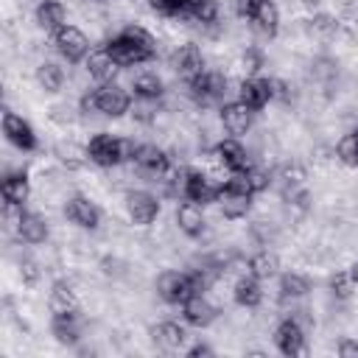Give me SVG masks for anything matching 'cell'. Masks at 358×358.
<instances>
[{"mask_svg":"<svg viewBox=\"0 0 358 358\" xmlns=\"http://www.w3.org/2000/svg\"><path fill=\"white\" fill-rule=\"evenodd\" d=\"M249 266H252V274L260 277V280H268L277 274L280 268V255L277 252H268V249H260L249 257Z\"/></svg>","mask_w":358,"mask_h":358,"instance_id":"obj_30","label":"cell"},{"mask_svg":"<svg viewBox=\"0 0 358 358\" xmlns=\"http://www.w3.org/2000/svg\"><path fill=\"white\" fill-rule=\"evenodd\" d=\"M238 101H243L249 109L260 112L268 106L271 101V87H268V78H260V76H249L238 84Z\"/></svg>","mask_w":358,"mask_h":358,"instance_id":"obj_14","label":"cell"},{"mask_svg":"<svg viewBox=\"0 0 358 358\" xmlns=\"http://www.w3.org/2000/svg\"><path fill=\"white\" fill-rule=\"evenodd\" d=\"M171 70L182 78V81H193L196 76L204 73V53L196 42H185L179 48L171 50Z\"/></svg>","mask_w":358,"mask_h":358,"instance_id":"obj_3","label":"cell"},{"mask_svg":"<svg viewBox=\"0 0 358 358\" xmlns=\"http://www.w3.org/2000/svg\"><path fill=\"white\" fill-rule=\"evenodd\" d=\"M215 151L221 154V159L227 162L229 171H246V168L252 165V154H249V148H246L238 137L221 140V143L215 145Z\"/></svg>","mask_w":358,"mask_h":358,"instance_id":"obj_25","label":"cell"},{"mask_svg":"<svg viewBox=\"0 0 358 358\" xmlns=\"http://www.w3.org/2000/svg\"><path fill=\"white\" fill-rule=\"evenodd\" d=\"M48 308H50V313H53V316H56V313H76V310H81V296H78L76 282H73V280H67V277L56 280V282H53V288H50Z\"/></svg>","mask_w":358,"mask_h":358,"instance_id":"obj_13","label":"cell"},{"mask_svg":"<svg viewBox=\"0 0 358 358\" xmlns=\"http://www.w3.org/2000/svg\"><path fill=\"white\" fill-rule=\"evenodd\" d=\"M187 355H213V347H207V344H193L190 350H187Z\"/></svg>","mask_w":358,"mask_h":358,"instance_id":"obj_39","label":"cell"},{"mask_svg":"<svg viewBox=\"0 0 358 358\" xmlns=\"http://www.w3.org/2000/svg\"><path fill=\"white\" fill-rule=\"evenodd\" d=\"M218 193H221V185H215V182H213L207 173H201V171H190L185 199H190V201H196V204H210V201L218 199Z\"/></svg>","mask_w":358,"mask_h":358,"instance_id":"obj_19","label":"cell"},{"mask_svg":"<svg viewBox=\"0 0 358 358\" xmlns=\"http://www.w3.org/2000/svg\"><path fill=\"white\" fill-rule=\"evenodd\" d=\"M64 17H67V8H64L62 0H42L36 6V25L42 31H53L56 34L59 28H64Z\"/></svg>","mask_w":358,"mask_h":358,"instance_id":"obj_26","label":"cell"},{"mask_svg":"<svg viewBox=\"0 0 358 358\" xmlns=\"http://www.w3.org/2000/svg\"><path fill=\"white\" fill-rule=\"evenodd\" d=\"M148 6L162 17H187L185 0H148Z\"/></svg>","mask_w":358,"mask_h":358,"instance_id":"obj_36","label":"cell"},{"mask_svg":"<svg viewBox=\"0 0 358 358\" xmlns=\"http://www.w3.org/2000/svg\"><path fill=\"white\" fill-rule=\"evenodd\" d=\"M173 218H176L179 232H185L187 238H201L204 229H207V215H204L201 204H196L190 199H185V204H179V210H176Z\"/></svg>","mask_w":358,"mask_h":358,"instance_id":"obj_15","label":"cell"},{"mask_svg":"<svg viewBox=\"0 0 358 358\" xmlns=\"http://www.w3.org/2000/svg\"><path fill=\"white\" fill-rule=\"evenodd\" d=\"M53 157H56L59 165L67 168V171H81V168L90 162L87 145H81V143H76V140H59V143L53 145Z\"/></svg>","mask_w":358,"mask_h":358,"instance_id":"obj_21","label":"cell"},{"mask_svg":"<svg viewBox=\"0 0 358 358\" xmlns=\"http://www.w3.org/2000/svg\"><path fill=\"white\" fill-rule=\"evenodd\" d=\"M50 330H53L56 341L76 347L81 341V336H84V316H81V310H76V313H56L53 322H50Z\"/></svg>","mask_w":358,"mask_h":358,"instance_id":"obj_16","label":"cell"},{"mask_svg":"<svg viewBox=\"0 0 358 358\" xmlns=\"http://www.w3.org/2000/svg\"><path fill=\"white\" fill-rule=\"evenodd\" d=\"M249 22L257 34L263 36H277L280 34V6L274 0H260L257 8L249 14Z\"/></svg>","mask_w":358,"mask_h":358,"instance_id":"obj_18","label":"cell"},{"mask_svg":"<svg viewBox=\"0 0 358 358\" xmlns=\"http://www.w3.org/2000/svg\"><path fill=\"white\" fill-rule=\"evenodd\" d=\"M185 3H187V14L196 17L199 22H215L221 14L218 0H185Z\"/></svg>","mask_w":358,"mask_h":358,"instance_id":"obj_35","label":"cell"},{"mask_svg":"<svg viewBox=\"0 0 358 358\" xmlns=\"http://www.w3.org/2000/svg\"><path fill=\"white\" fill-rule=\"evenodd\" d=\"M84 67H87L90 76H92L95 81H101V84L115 81V76H117V70H120V64L112 59V53H109L106 48L92 50V53L87 56V64H84Z\"/></svg>","mask_w":358,"mask_h":358,"instance_id":"obj_24","label":"cell"},{"mask_svg":"<svg viewBox=\"0 0 358 358\" xmlns=\"http://www.w3.org/2000/svg\"><path fill=\"white\" fill-rule=\"evenodd\" d=\"M151 336H154V344H157L159 350H165V352H176V350H182V344L187 341L185 327H182L179 322H173V319H165V322H159L157 327H151Z\"/></svg>","mask_w":358,"mask_h":358,"instance_id":"obj_20","label":"cell"},{"mask_svg":"<svg viewBox=\"0 0 358 358\" xmlns=\"http://www.w3.org/2000/svg\"><path fill=\"white\" fill-rule=\"evenodd\" d=\"M336 352H338L341 358H358V338H341Z\"/></svg>","mask_w":358,"mask_h":358,"instance_id":"obj_37","label":"cell"},{"mask_svg":"<svg viewBox=\"0 0 358 358\" xmlns=\"http://www.w3.org/2000/svg\"><path fill=\"white\" fill-rule=\"evenodd\" d=\"M126 215L137 227H151L159 215V199L148 190H129L126 193Z\"/></svg>","mask_w":358,"mask_h":358,"instance_id":"obj_4","label":"cell"},{"mask_svg":"<svg viewBox=\"0 0 358 358\" xmlns=\"http://www.w3.org/2000/svg\"><path fill=\"white\" fill-rule=\"evenodd\" d=\"M3 134H6V140H8L11 145H17L20 151H34V148H36L34 126H31L22 115H17V112H11V109L3 112Z\"/></svg>","mask_w":358,"mask_h":358,"instance_id":"obj_10","label":"cell"},{"mask_svg":"<svg viewBox=\"0 0 358 358\" xmlns=\"http://www.w3.org/2000/svg\"><path fill=\"white\" fill-rule=\"evenodd\" d=\"M215 204H218V210L227 221H238L252 210V196L241 193V190H232V187H221Z\"/></svg>","mask_w":358,"mask_h":358,"instance_id":"obj_17","label":"cell"},{"mask_svg":"<svg viewBox=\"0 0 358 358\" xmlns=\"http://www.w3.org/2000/svg\"><path fill=\"white\" fill-rule=\"evenodd\" d=\"M182 313L185 319L193 324V327H210L215 319H218V308L215 302L207 296V294H190L185 302H182Z\"/></svg>","mask_w":358,"mask_h":358,"instance_id":"obj_12","label":"cell"},{"mask_svg":"<svg viewBox=\"0 0 358 358\" xmlns=\"http://www.w3.org/2000/svg\"><path fill=\"white\" fill-rule=\"evenodd\" d=\"M56 50L67 59V62H81L90 50V36L78 28V25H64L56 31V39H53Z\"/></svg>","mask_w":358,"mask_h":358,"instance_id":"obj_8","label":"cell"},{"mask_svg":"<svg viewBox=\"0 0 358 358\" xmlns=\"http://www.w3.org/2000/svg\"><path fill=\"white\" fill-rule=\"evenodd\" d=\"M327 288H330V294H333L338 302H350L352 294H355L352 271H333L330 280H327Z\"/></svg>","mask_w":358,"mask_h":358,"instance_id":"obj_34","label":"cell"},{"mask_svg":"<svg viewBox=\"0 0 358 358\" xmlns=\"http://www.w3.org/2000/svg\"><path fill=\"white\" fill-rule=\"evenodd\" d=\"M64 215H67L70 224H76V227H81V229H98V227H101V210H98L95 199L87 196V193H73V196H67V201H64Z\"/></svg>","mask_w":358,"mask_h":358,"instance_id":"obj_2","label":"cell"},{"mask_svg":"<svg viewBox=\"0 0 358 358\" xmlns=\"http://www.w3.org/2000/svg\"><path fill=\"white\" fill-rule=\"evenodd\" d=\"M305 338H308V333H305V327H302L296 319H288V316H285V319L274 327V344H277V350H280L282 355H305V352H308Z\"/></svg>","mask_w":358,"mask_h":358,"instance_id":"obj_6","label":"cell"},{"mask_svg":"<svg viewBox=\"0 0 358 358\" xmlns=\"http://www.w3.org/2000/svg\"><path fill=\"white\" fill-rule=\"evenodd\" d=\"M50 235V227H48V218L42 213H22V221L17 227V238L31 243V246H39L45 243Z\"/></svg>","mask_w":358,"mask_h":358,"instance_id":"obj_23","label":"cell"},{"mask_svg":"<svg viewBox=\"0 0 358 358\" xmlns=\"http://www.w3.org/2000/svg\"><path fill=\"white\" fill-rule=\"evenodd\" d=\"M266 299L263 288H260V277L249 274V277H241L235 282V302L243 305V308H257L260 302Z\"/></svg>","mask_w":358,"mask_h":358,"instance_id":"obj_29","label":"cell"},{"mask_svg":"<svg viewBox=\"0 0 358 358\" xmlns=\"http://www.w3.org/2000/svg\"><path fill=\"white\" fill-rule=\"evenodd\" d=\"M0 190H3V199L8 204H20L22 207L28 201V196H31V179H28V173L22 168L20 171H6Z\"/></svg>","mask_w":358,"mask_h":358,"instance_id":"obj_22","label":"cell"},{"mask_svg":"<svg viewBox=\"0 0 358 358\" xmlns=\"http://www.w3.org/2000/svg\"><path fill=\"white\" fill-rule=\"evenodd\" d=\"M336 154H338L341 165H347V168H358V126H355L352 131H347V134L338 137V143H336Z\"/></svg>","mask_w":358,"mask_h":358,"instance_id":"obj_33","label":"cell"},{"mask_svg":"<svg viewBox=\"0 0 358 358\" xmlns=\"http://www.w3.org/2000/svg\"><path fill=\"white\" fill-rule=\"evenodd\" d=\"M87 151H90V162H95L101 168L123 165V159H120V137H115V134L95 131L87 140Z\"/></svg>","mask_w":358,"mask_h":358,"instance_id":"obj_5","label":"cell"},{"mask_svg":"<svg viewBox=\"0 0 358 358\" xmlns=\"http://www.w3.org/2000/svg\"><path fill=\"white\" fill-rule=\"evenodd\" d=\"M131 87L140 98H162L165 95V81L157 73H137Z\"/></svg>","mask_w":358,"mask_h":358,"instance_id":"obj_31","label":"cell"},{"mask_svg":"<svg viewBox=\"0 0 358 358\" xmlns=\"http://www.w3.org/2000/svg\"><path fill=\"white\" fill-rule=\"evenodd\" d=\"M350 271H352V280H355V285H358V260H352V266H350Z\"/></svg>","mask_w":358,"mask_h":358,"instance_id":"obj_40","label":"cell"},{"mask_svg":"<svg viewBox=\"0 0 358 358\" xmlns=\"http://www.w3.org/2000/svg\"><path fill=\"white\" fill-rule=\"evenodd\" d=\"M257 3H260V0H235V14L249 20V14L257 8Z\"/></svg>","mask_w":358,"mask_h":358,"instance_id":"obj_38","label":"cell"},{"mask_svg":"<svg viewBox=\"0 0 358 358\" xmlns=\"http://www.w3.org/2000/svg\"><path fill=\"white\" fill-rule=\"evenodd\" d=\"M103 48L112 53V59H115L120 67H134V64H143V62H151V59H154V56H151L145 48H140L137 42H131L126 34L112 36V39H109Z\"/></svg>","mask_w":358,"mask_h":358,"instance_id":"obj_11","label":"cell"},{"mask_svg":"<svg viewBox=\"0 0 358 358\" xmlns=\"http://www.w3.org/2000/svg\"><path fill=\"white\" fill-rule=\"evenodd\" d=\"M98 3H103V0H98Z\"/></svg>","mask_w":358,"mask_h":358,"instance_id":"obj_41","label":"cell"},{"mask_svg":"<svg viewBox=\"0 0 358 358\" xmlns=\"http://www.w3.org/2000/svg\"><path fill=\"white\" fill-rule=\"evenodd\" d=\"M34 78H36L39 90H45V92H62V87H64V78H67V76H64V70H62L56 62L42 59V62L36 64Z\"/></svg>","mask_w":358,"mask_h":358,"instance_id":"obj_27","label":"cell"},{"mask_svg":"<svg viewBox=\"0 0 358 358\" xmlns=\"http://www.w3.org/2000/svg\"><path fill=\"white\" fill-rule=\"evenodd\" d=\"M280 299H305L310 294V280L302 274V271H294L288 268L282 277H280Z\"/></svg>","mask_w":358,"mask_h":358,"instance_id":"obj_28","label":"cell"},{"mask_svg":"<svg viewBox=\"0 0 358 358\" xmlns=\"http://www.w3.org/2000/svg\"><path fill=\"white\" fill-rule=\"evenodd\" d=\"M218 117H221V126L232 134V137H243L252 131V123H255V109H249L243 101H229L218 109Z\"/></svg>","mask_w":358,"mask_h":358,"instance_id":"obj_9","label":"cell"},{"mask_svg":"<svg viewBox=\"0 0 358 358\" xmlns=\"http://www.w3.org/2000/svg\"><path fill=\"white\" fill-rule=\"evenodd\" d=\"M162 106H165L162 98H140V95H137V101L131 103V117H134V123H140V126H151Z\"/></svg>","mask_w":358,"mask_h":358,"instance_id":"obj_32","label":"cell"},{"mask_svg":"<svg viewBox=\"0 0 358 358\" xmlns=\"http://www.w3.org/2000/svg\"><path fill=\"white\" fill-rule=\"evenodd\" d=\"M157 294L159 299H165L168 305H182L190 294H196V285H193V277L190 271H179V268H162L157 274Z\"/></svg>","mask_w":358,"mask_h":358,"instance_id":"obj_1","label":"cell"},{"mask_svg":"<svg viewBox=\"0 0 358 358\" xmlns=\"http://www.w3.org/2000/svg\"><path fill=\"white\" fill-rule=\"evenodd\" d=\"M95 103H98V112L106 115V117H120V115H126V112L131 109L129 92H126L120 84H115V81L101 84V87L95 90Z\"/></svg>","mask_w":358,"mask_h":358,"instance_id":"obj_7","label":"cell"}]
</instances>
